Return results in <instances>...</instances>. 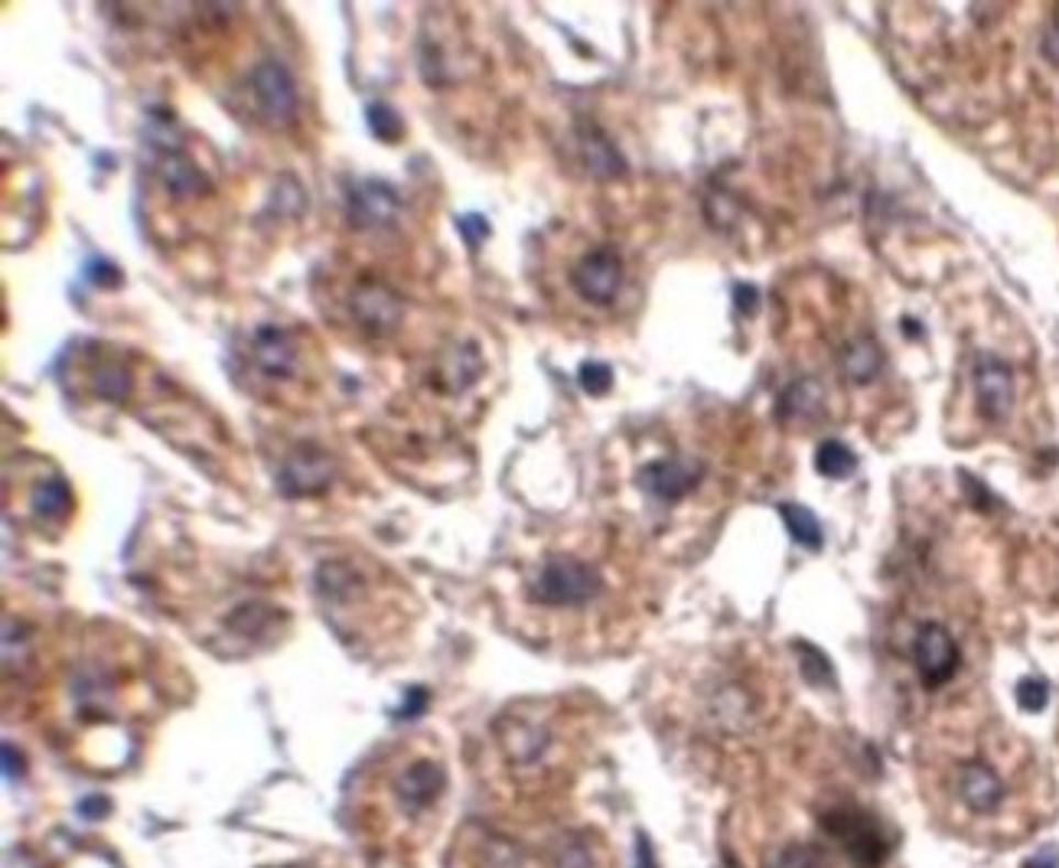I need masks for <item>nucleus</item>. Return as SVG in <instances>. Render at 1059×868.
Here are the masks:
<instances>
[{
	"mask_svg": "<svg viewBox=\"0 0 1059 868\" xmlns=\"http://www.w3.org/2000/svg\"><path fill=\"white\" fill-rule=\"evenodd\" d=\"M33 503H36V513L43 516H63L69 506V486L59 477H49L33 490Z\"/></svg>",
	"mask_w": 1059,
	"mask_h": 868,
	"instance_id": "21",
	"label": "nucleus"
},
{
	"mask_svg": "<svg viewBox=\"0 0 1059 868\" xmlns=\"http://www.w3.org/2000/svg\"><path fill=\"white\" fill-rule=\"evenodd\" d=\"M577 380H581V388H584L587 395H607L610 386H614V370H610L607 363L591 360V363L581 366Z\"/></svg>",
	"mask_w": 1059,
	"mask_h": 868,
	"instance_id": "25",
	"label": "nucleus"
},
{
	"mask_svg": "<svg viewBox=\"0 0 1059 868\" xmlns=\"http://www.w3.org/2000/svg\"><path fill=\"white\" fill-rule=\"evenodd\" d=\"M766 868H825V856L818 846L808 843H793L786 849H780Z\"/></svg>",
	"mask_w": 1059,
	"mask_h": 868,
	"instance_id": "23",
	"label": "nucleus"
},
{
	"mask_svg": "<svg viewBox=\"0 0 1059 868\" xmlns=\"http://www.w3.org/2000/svg\"><path fill=\"white\" fill-rule=\"evenodd\" d=\"M95 392L111 398V402H121L128 392H131V373L118 363H101L95 370Z\"/></svg>",
	"mask_w": 1059,
	"mask_h": 868,
	"instance_id": "22",
	"label": "nucleus"
},
{
	"mask_svg": "<svg viewBox=\"0 0 1059 868\" xmlns=\"http://www.w3.org/2000/svg\"><path fill=\"white\" fill-rule=\"evenodd\" d=\"M776 509H780V516H783L786 532L793 536V542L805 546V549H812V552H815V549H821L825 532H821L818 516H815L808 506H798V503H780Z\"/></svg>",
	"mask_w": 1059,
	"mask_h": 868,
	"instance_id": "17",
	"label": "nucleus"
},
{
	"mask_svg": "<svg viewBox=\"0 0 1059 868\" xmlns=\"http://www.w3.org/2000/svg\"><path fill=\"white\" fill-rule=\"evenodd\" d=\"M821 411V386L815 380H798L793 386L786 388L780 395V405H776V418L793 425V421H812L815 415Z\"/></svg>",
	"mask_w": 1059,
	"mask_h": 868,
	"instance_id": "15",
	"label": "nucleus"
},
{
	"mask_svg": "<svg viewBox=\"0 0 1059 868\" xmlns=\"http://www.w3.org/2000/svg\"><path fill=\"white\" fill-rule=\"evenodd\" d=\"M639 486L659 499V503H679L682 496H688L698 481H702V468L688 458H662V461H652L639 471Z\"/></svg>",
	"mask_w": 1059,
	"mask_h": 868,
	"instance_id": "9",
	"label": "nucleus"
},
{
	"mask_svg": "<svg viewBox=\"0 0 1059 868\" xmlns=\"http://www.w3.org/2000/svg\"><path fill=\"white\" fill-rule=\"evenodd\" d=\"M815 471L828 481H845L858 471V454L841 441H825L815 451Z\"/></svg>",
	"mask_w": 1059,
	"mask_h": 868,
	"instance_id": "18",
	"label": "nucleus"
},
{
	"mask_svg": "<svg viewBox=\"0 0 1059 868\" xmlns=\"http://www.w3.org/2000/svg\"><path fill=\"white\" fill-rule=\"evenodd\" d=\"M841 366H845V376L858 386L871 383L883 366V353L878 347L874 337H858L851 340L845 350H841Z\"/></svg>",
	"mask_w": 1059,
	"mask_h": 868,
	"instance_id": "14",
	"label": "nucleus"
},
{
	"mask_svg": "<svg viewBox=\"0 0 1059 868\" xmlns=\"http://www.w3.org/2000/svg\"><path fill=\"white\" fill-rule=\"evenodd\" d=\"M252 92H255V101L271 124H287L294 118L297 89H294L287 66H280L277 59H265L252 69Z\"/></svg>",
	"mask_w": 1059,
	"mask_h": 868,
	"instance_id": "8",
	"label": "nucleus"
},
{
	"mask_svg": "<svg viewBox=\"0 0 1059 868\" xmlns=\"http://www.w3.org/2000/svg\"><path fill=\"white\" fill-rule=\"evenodd\" d=\"M368 124H372V131H375L382 141H388V144H395V141L405 134L401 118H398L395 111L382 108V105H372V108H368Z\"/></svg>",
	"mask_w": 1059,
	"mask_h": 868,
	"instance_id": "26",
	"label": "nucleus"
},
{
	"mask_svg": "<svg viewBox=\"0 0 1059 868\" xmlns=\"http://www.w3.org/2000/svg\"><path fill=\"white\" fill-rule=\"evenodd\" d=\"M600 572L574 556H554L529 584V597L544 607H584L600 594Z\"/></svg>",
	"mask_w": 1059,
	"mask_h": 868,
	"instance_id": "1",
	"label": "nucleus"
},
{
	"mask_svg": "<svg viewBox=\"0 0 1059 868\" xmlns=\"http://www.w3.org/2000/svg\"><path fill=\"white\" fill-rule=\"evenodd\" d=\"M460 232H463L466 242L476 249V245L489 235V226H486V219H479V216H463V219H460Z\"/></svg>",
	"mask_w": 1059,
	"mask_h": 868,
	"instance_id": "27",
	"label": "nucleus"
},
{
	"mask_svg": "<svg viewBox=\"0 0 1059 868\" xmlns=\"http://www.w3.org/2000/svg\"><path fill=\"white\" fill-rule=\"evenodd\" d=\"M795 653L802 657V663H798V670H802V675H805V682H812L815 689H828V685H835V670H831V663H828V657L818 650V647H812V644H795Z\"/></svg>",
	"mask_w": 1059,
	"mask_h": 868,
	"instance_id": "19",
	"label": "nucleus"
},
{
	"mask_svg": "<svg viewBox=\"0 0 1059 868\" xmlns=\"http://www.w3.org/2000/svg\"><path fill=\"white\" fill-rule=\"evenodd\" d=\"M757 297H760V294H757L753 285H737V288H733V304L740 307V314H753L757 304H760Z\"/></svg>",
	"mask_w": 1059,
	"mask_h": 868,
	"instance_id": "29",
	"label": "nucleus"
},
{
	"mask_svg": "<svg viewBox=\"0 0 1059 868\" xmlns=\"http://www.w3.org/2000/svg\"><path fill=\"white\" fill-rule=\"evenodd\" d=\"M636 868H659L655 866V859H652V849H649V843H646V836H639V849H636Z\"/></svg>",
	"mask_w": 1059,
	"mask_h": 868,
	"instance_id": "32",
	"label": "nucleus"
},
{
	"mask_svg": "<svg viewBox=\"0 0 1059 868\" xmlns=\"http://www.w3.org/2000/svg\"><path fill=\"white\" fill-rule=\"evenodd\" d=\"M330 477H333L330 458L320 448L307 444V448H297L294 454H287V461L280 464L277 490L290 499L320 496L323 490H330Z\"/></svg>",
	"mask_w": 1059,
	"mask_h": 868,
	"instance_id": "6",
	"label": "nucleus"
},
{
	"mask_svg": "<svg viewBox=\"0 0 1059 868\" xmlns=\"http://www.w3.org/2000/svg\"><path fill=\"white\" fill-rule=\"evenodd\" d=\"M959 796L971 813H994L1004 800V780L991 765L971 761L959 773Z\"/></svg>",
	"mask_w": 1059,
	"mask_h": 868,
	"instance_id": "12",
	"label": "nucleus"
},
{
	"mask_svg": "<svg viewBox=\"0 0 1059 868\" xmlns=\"http://www.w3.org/2000/svg\"><path fill=\"white\" fill-rule=\"evenodd\" d=\"M974 398H978V411L988 418V421H1001L1011 405H1014V373L1004 360L991 356V353H981L974 360Z\"/></svg>",
	"mask_w": 1059,
	"mask_h": 868,
	"instance_id": "7",
	"label": "nucleus"
},
{
	"mask_svg": "<svg viewBox=\"0 0 1059 868\" xmlns=\"http://www.w3.org/2000/svg\"><path fill=\"white\" fill-rule=\"evenodd\" d=\"M353 314L362 330L391 333L401 320V300L378 282H362L353 294Z\"/></svg>",
	"mask_w": 1059,
	"mask_h": 868,
	"instance_id": "11",
	"label": "nucleus"
},
{
	"mask_svg": "<svg viewBox=\"0 0 1059 868\" xmlns=\"http://www.w3.org/2000/svg\"><path fill=\"white\" fill-rule=\"evenodd\" d=\"M1024 868H1059V849L1057 846L1040 849L1037 856H1030V859L1024 862Z\"/></svg>",
	"mask_w": 1059,
	"mask_h": 868,
	"instance_id": "30",
	"label": "nucleus"
},
{
	"mask_svg": "<svg viewBox=\"0 0 1059 868\" xmlns=\"http://www.w3.org/2000/svg\"><path fill=\"white\" fill-rule=\"evenodd\" d=\"M446 790V771L434 758H408V765L391 777V800L405 816L434 806Z\"/></svg>",
	"mask_w": 1059,
	"mask_h": 868,
	"instance_id": "3",
	"label": "nucleus"
},
{
	"mask_svg": "<svg viewBox=\"0 0 1059 868\" xmlns=\"http://www.w3.org/2000/svg\"><path fill=\"white\" fill-rule=\"evenodd\" d=\"M962 483H966V490H969L971 496H974V506L978 509H988V503H991V493L981 486V483L974 481V477H969V474H962Z\"/></svg>",
	"mask_w": 1059,
	"mask_h": 868,
	"instance_id": "31",
	"label": "nucleus"
},
{
	"mask_svg": "<svg viewBox=\"0 0 1059 868\" xmlns=\"http://www.w3.org/2000/svg\"><path fill=\"white\" fill-rule=\"evenodd\" d=\"M821 826H825V833H828L831 839H838V843L845 846V853L854 859V866H883V859H886V853H890V843H886L881 823H878L874 816L845 806V810L825 813Z\"/></svg>",
	"mask_w": 1059,
	"mask_h": 868,
	"instance_id": "2",
	"label": "nucleus"
},
{
	"mask_svg": "<svg viewBox=\"0 0 1059 868\" xmlns=\"http://www.w3.org/2000/svg\"><path fill=\"white\" fill-rule=\"evenodd\" d=\"M913 660H916L919 679H923L929 689H936V685H942V682H949V679L956 675L959 663H962V653H959L956 637H952L942 624L926 620V624H919V630H916Z\"/></svg>",
	"mask_w": 1059,
	"mask_h": 868,
	"instance_id": "4",
	"label": "nucleus"
},
{
	"mask_svg": "<svg viewBox=\"0 0 1059 868\" xmlns=\"http://www.w3.org/2000/svg\"><path fill=\"white\" fill-rule=\"evenodd\" d=\"M161 174H164V180H167V187H170L174 194H192V190L199 187V180H202L199 171L192 167V161L183 157L179 151H170V154L164 157Z\"/></svg>",
	"mask_w": 1059,
	"mask_h": 868,
	"instance_id": "20",
	"label": "nucleus"
},
{
	"mask_svg": "<svg viewBox=\"0 0 1059 868\" xmlns=\"http://www.w3.org/2000/svg\"><path fill=\"white\" fill-rule=\"evenodd\" d=\"M249 360L265 380H290L297 370V347L287 330L265 323L252 333Z\"/></svg>",
	"mask_w": 1059,
	"mask_h": 868,
	"instance_id": "10",
	"label": "nucleus"
},
{
	"mask_svg": "<svg viewBox=\"0 0 1059 868\" xmlns=\"http://www.w3.org/2000/svg\"><path fill=\"white\" fill-rule=\"evenodd\" d=\"M391 212H395V196H391V190H388L385 184L365 180V184H358L353 190V216L362 226L385 222Z\"/></svg>",
	"mask_w": 1059,
	"mask_h": 868,
	"instance_id": "16",
	"label": "nucleus"
},
{
	"mask_svg": "<svg viewBox=\"0 0 1059 868\" xmlns=\"http://www.w3.org/2000/svg\"><path fill=\"white\" fill-rule=\"evenodd\" d=\"M619 282H622V262H619L617 249H610V245L587 252L571 272L574 290L591 304H610L617 297Z\"/></svg>",
	"mask_w": 1059,
	"mask_h": 868,
	"instance_id": "5",
	"label": "nucleus"
},
{
	"mask_svg": "<svg viewBox=\"0 0 1059 868\" xmlns=\"http://www.w3.org/2000/svg\"><path fill=\"white\" fill-rule=\"evenodd\" d=\"M577 138H581V154H584V164L591 167V174H597V177H619V174L626 171L617 144H614L597 124H581Z\"/></svg>",
	"mask_w": 1059,
	"mask_h": 868,
	"instance_id": "13",
	"label": "nucleus"
},
{
	"mask_svg": "<svg viewBox=\"0 0 1059 868\" xmlns=\"http://www.w3.org/2000/svg\"><path fill=\"white\" fill-rule=\"evenodd\" d=\"M1047 702H1050V685H1047V679L1027 675V679L1017 682V705H1021L1024 712H1044Z\"/></svg>",
	"mask_w": 1059,
	"mask_h": 868,
	"instance_id": "24",
	"label": "nucleus"
},
{
	"mask_svg": "<svg viewBox=\"0 0 1059 868\" xmlns=\"http://www.w3.org/2000/svg\"><path fill=\"white\" fill-rule=\"evenodd\" d=\"M561 868H594V862H591V853L584 849V846H567L564 853H561V862H558Z\"/></svg>",
	"mask_w": 1059,
	"mask_h": 868,
	"instance_id": "28",
	"label": "nucleus"
}]
</instances>
